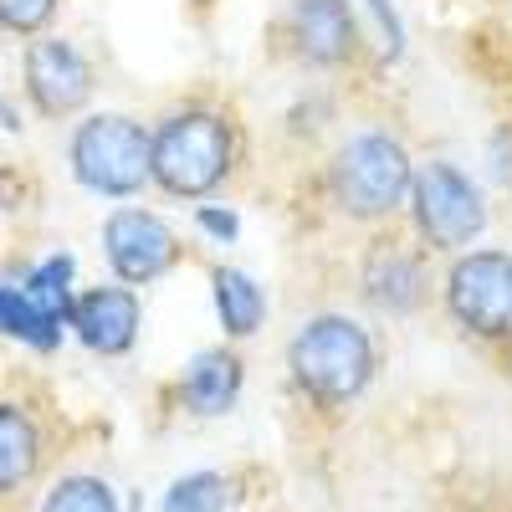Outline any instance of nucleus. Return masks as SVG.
<instances>
[{"label":"nucleus","instance_id":"obj_1","mask_svg":"<svg viewBox=\"0 0 512 512\" xmlns=\"http://www.w3.org/2000/svg\"><path fill=\"white\" fill-rule=\"evenodd\" d=\"M246 164V128L221 103H175L149 123V190L180 205L216 200Z\"/></svg>","mask_w":512,"mask_h":512},{"label":"nucleus","instance_id":"obj_2","mask_svg":"<svg viewBox=\"0 0 512 512\" xmlns=\"http://www.w3.org/2000/svg\"><path fill=\"white\" fill-rule=\"evenodd\" d=\"M282 369H287L292 395L308 410L344 415L379 379V333L359 313L318 308L292 328L287 349H282Z\"/></svg>","mask_w":512,"mask_h":512},{"label":"nucleus","instance_id":"obj_3","mask_svg":"<svg viewBox=\"0 0 512 512\" xmlns=\"http://www.w3.org/2000/svg\"><path fill=\"white\" fill-rule=\"evenodd\" d=\"M415 180V154L395 128H349L338 139L323 164H318V195L338 221H349L359 231L395 226L405 216V195Z\"/></svg>","mask_w":512,"mask_h":512},{"label":"nucleus","instance_id":"obj_4","mask_svg":"<svg viewBox=\"0 0 512 512\" xmlns=\"http://www.w3.org/2000/svg\"><path fill=\"white\" fill-rule=\"evenodd\" d=\"M67 175L93 200H139L149 190V123L123 108H88L72 118Z\"/></svg>","mask_w":512,"mask_h":512},{"label":"nucleus","instance_id":"obj_5","mask_svg":"<svg viewBox=\"0 0 512 512\" xmlns=\"http://www.w3.org/2000/svg\"><path fill=\"white\" fill-rule=\"evenodd\" d=\"M492 226V205L482 180L466 164L436 154L415 159V180L405 195V231L431 251V256H456L466 246H477Z\"/></svg>","mask_w":512,"mask_h":512},{"label":"nucleus","instance_id":"obj_6","mask_svg":"<svg viewBox=\"0 0 512 512\" xmlns=\"http://www.w3.org/2000/svg\"><path fill=\"white\" fill-rule=\"evenodd\" d=\"M436 303L461 338L487 349H507L512 344V251L477 241L446 256Z\"/></svg>","mask_w":512,"mask_h":512},{"label":"nucleus","instance_id":"obj_7","mask_svg":"<svg viewBox=\"0 0 512 512\" xmlns=\"http://www.w3.org/2000/svg\"><path fill=\"white\" fill-rule=\"evenodd\" d=\"M436 256L425 251L405 226H379L354 256V287L359 303L374 318L410 323L436 303Z\"/></svg>","mask_w":512,"mask_h":512},{"label":"nucleus","instance_id":"obj_8","mask_svg":"<svg viewBox=\"0 0 512 512\" xmlns=\"http://www.w3.org/2000/svg\"><path fill=\"white\" fill-rule=\"evenodd\" d=\"M277 41L282 57L313 77H344L369 57V36L354 0H287Z\"/></svg>","mask_w":512,"mask_h":512},{"label":"nucleus","instance_id":"obj_9","mask_svg":"<svg viewBox=\"0 0 512 512\" xmlns=\"http://www.w3.org/2000/svg\"><path fill=\"white\" fill-rule=\"evenodd\" d=\"M98 251H103L108 277L123 282V287H154L169 272H180L185 256H190L185 236L169 226L159 210L134 205V200L113 205L98 221Z\"/></svg>","mask_w":512,"mask_h":512},{"label":"nucleus","instance_id":"obj_10","mask_svg":"<svg viewBox=\"0 0 512 512\" xmlns=\"http://www.w3.org/2000/svg\"><path fill=\"white\" fill-rule=\"evenodd\" d=\"M98 67L62 31H41L21 47V103L41 123H72L93 108Z\"/></svg>","mask_w":512,"mask_h":512},{"label":"nucleus","instance_id":"obj_11","mask_svg":"<svg viewBox=\"0 0 512 512\" xmlns=\"http://www.w3.org/2000/svg\"><path fill=\"white\" fill-rule=\"evenodd\" d=\"M67 338H77L93 359H128L144 338V297L139 287L123 282H93L77 287L72 313H67Z\"/></svg>","mask_w":512,"mask_h":512},{"label":"nucleus","instance_id":"obj_12","mask_svg":"<svg viewBox=\"0 0 512 512\" xmlns=\"http://www.w3.org/2000/svg\"><path fill=\"white\" fill-rule=\"evenodd\" d=\"M246 395V359L241 344H210L195 349L175 374V405L190 420H226Z\"/></svg>","mask_w":512,"mask_h":512},{"label":"nucleus","instance_id":"obj_13","mask_svg":"<svg viewBox=\"0 0 512 512\" xmlns=\"http://www.w3.org/2000/svg\"><path fill=\"white\" fill-rule=\"evenodd\" d=\"M47 466V425L26 400L0 395V497H21Z\"/></svg>","mask_w":512,"mask_h":512},{"label":"nucleus","instance_id":"obj_14","mask_svg":"<svg viewBox=\"0 0 512 512\" xmlns=\"http://www.w3.org/2000/svg\"><path fill=\"white\" fill-rule=\"evenodd\" d=\"M210 308L226 333V344H251L256 333L267 328V287L256 282L246 267L236 262H216L210 267Z\"/></svg>","mask_w":512,"mask_h":512},{"label":"nucleus","instance_id":"obj_15","mask_svg":"<svg viewBox=\"0 0 512 512\" xmlns=\"http://www.w3.org/2000/svg\"><path fill=\"white\" fill-rule=\"evenodd\" d=\"M0 344H16L26 354H57L67 344V323L52 318L16 277H0Z\"/></svg>","mask_w":512,"mask_h":512},{"label":"nucleus","instance_id":"obj_16","mask_svg":"<svg viewBox=\"0 0 512 512\" xmlns=\"http://www.w3.org/2000/svg\"><path fill=\"white\" fill-rule=\"evenodd\" d=\"M16 282H21V287H26L52 318L67 323L72 297H77V287H82V277H77V256H72V251H47V256H36V262H26V267L16 272Z\"/></svg>","mask_w":512,"mask_h":512},{"label":"nucleus","instance_id":"obj_17","mask_svg":"<svg viewBox=\"0 0 512 512\" xmlns=\"http://www.w3.org/2000/svg\"><path fill=\"white\" fill-rule=\"evenodd\" d=\"M236 502V482L216 466H195V472H180L164 487L159 512H231Z\"/></svg>","mask_w":512,"mask_h":512},{"label":"nucleus","instance_id":"obj_18","mask_svg":"<svg viewBox=\"0 0 512 512\" xmlns=\"http://www.w3.org/2000/svg\"><path fill=\"white\" fill-rule=\"evenodd\" d=\"M36 512H123V497L98 472H67L41 492Z\"/></svg>","mask_w":512,"mask_h":512},{"label":"nucleus","instance_id":"obj_19","mask_svg":"<svg viewBox=\"0 0 512 512\" xmlns=\"http://www.w3.org/2000/svg\"><path fill=\"white\" fill-rule=\"evenodd\" d=\"M354 11L364 21V36H369V52L379 67H395L405 52H410V31L395 11V0H354Z\"/></svg>","mask_w":512,"mask_h":512},{"label":"nucleus","instance_id":"obj_20","mask_svg":"<svg viewBox=\"0 0 512 512\" xmlns=\"http://www.w3.org/2000/svg\"><path fill=\"white\" fill-rule=\"evenodd\" d=\"M62 6H67V0H0V36L31 41L41 31H52Z\"/></svg>","mask_w":512,"mask_h":512},{"label":"nucleus","instance_id":"obj_21","mask_svg":"<svg viewBox=\"0 0 512 512\" xmlns=\"http://www.w3.org/2000/svg\"><path fill=\"white\" fill-rule=\"evenodd\" d=\"M190 226H195V236L205 241V246H236L241 241V210L231 205V200H200L195 210H190Z\"/></svg>","mask_w":512,"mask_h":512},{"label":"nucleus","instance_id":"obj_22","mask_svg":"<svg viewBox=\"0 0 512 512\" xmlns=\"http://www.w3.org/2000/svg\"><path fill=\"white\" fill-rule=\"evenodd\" d=\"M487 169H492V180L502 190H512V123H502L487 139Z\"/></svg>","mask_w":512,"mask_h":512},{"label":"nucleus","instance_id":"obj_23","mask_svg":"<svg viewBox=\"0 0 512 512\" xmlns=\"http://www.w3.org/2000/svg\"><path fill=\"white\" fill-rule=\"evenodd\" d=\"M0 134H21V108L0 98Z\"/></svg>","mask_w":512,"mask_h":512}]
</instances>
